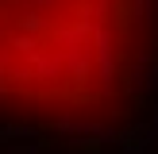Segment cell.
Instances as JSON below:
<instances>
[{
    "instance_id": "1",
    "label": "cell",
    "mask_w": 158,
    "mask_h": 154,
    "mask_svg": "<svg viewBox=\"0 0 158 154\" xmlns=\"http://www.w3.org/2000/svg\"><path fill=\"white\" fill-rule=\"evenodd\" d=\"M31 4H46V0H31Z\"/></svg>"
}]
</instances>
